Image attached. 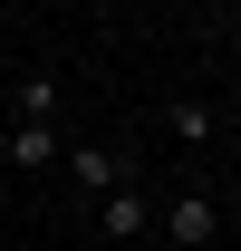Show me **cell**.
Here are the masks:
<instances>
[{"label":"cell","mask_w":241,"mask_h":251,"mask_svg":"<svg viewBox=\"0 0 241 251\" xmlns=\"http://www.w3.org/2000/svg\"><path fill=\"white\" fill-rule=\"evenodd\" d=\"M164 232H174V251H212L222 242V203L212 193H164Z\"/></svg>","instance_id":"6da1fadb"},{"label":"cell","mask_w":241,"mask_h":251,"mask_svg":"<svg viewBox=\"0 0 241 251\" xmlns=\"http://www.w3.org/2000/svg\"><path fill=\"white\" fill-rule=\"evenodd\" d=\"M96 232H106V242H145V232H154V203L135 184H106V193H96Z\"/></svg>","instance_id":"7a4b0ae2"},{"label":"cell","mask_w":241,"mask_h":251,"mask_svg":"<svg viewBox=\"0 0 241 251\" xmlns=\"http://www.w3.org/2000/svg\"><path fill=\"white\" fill-rule=\"evenodd\" d=\"M0 155L39 174V164H58V155H68V135H58V126H29V116H20V126H0Z\"/></svg>","instance_id":"3957f363"},{"label":"cell","mask_w":241,"mask_h":251,"mask_svg":"<svg viewBox=\"0 0 241 251\" xmlns=\"http://www.w3.org/2000/svg\"><path fill=\"white\" fill-rule=\"evenodd\" d=\"M164 135H174V145H212V135H222V116H212L203 97H174V106H164Z\"/></svg>","instance_id":"277c9868"},{"label":"cell","mask_w":241,"mask_h":251,"mask_svg":"<svg viewBox=\"0 0 241 251\" xmlns=\"http://www.w3.org/2000/svg\"><path fill=\"white\" fill-rule=\"evenodd\" d=\"M68 174H77L87 193H106V184H125V155L116 145H68Z\"/></svg>","instance_id":"5b68a950"},{"label":"cell","mask_w":241,"mask_h":251,"mask_svg":"<svg viewBox=\"0 0 241 251\" xmlns=\"http://www.w3.org/2000/svg\"><path fill=\"white\" fill-rule=\"evenodd\" d=\"M20 116H29V126H58V77H48V68L20 77Z\"/></svg>","instance_id":"8992f818"}]
</instances>
